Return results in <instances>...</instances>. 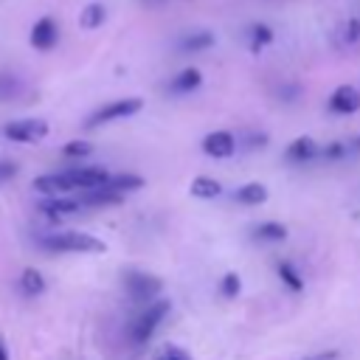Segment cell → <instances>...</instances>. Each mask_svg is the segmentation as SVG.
I'll list each match as a JSON object with an SVG mask.
<instances>
[{"label": "cell", "instance_id": "obj_1", "mask_svg": "<svg viewBox=\"0 0 360 360\" xmlns=\"http://www.w3.org/2000/svg\"><path fill=\"white\" fill-rule=\"evenodd\" d=\"M39 245L51 253H104V242L93 233H82V231H56L39 239Z\"/></svg>", "mask_w": 360, "mask_h": 360}, {"label": "cell", "instance_id": "obj_2", "mask_svg": "<svg viewBox=\"0 0 360 360\" xmlns=\"http://www.w3.org/2000/svg\"><path fill=\"white\" fill-rule=\"evenodd\" d=\"M141 107H143V101H141V98H135V96H129V98H115V101H107L104 107H98L96 112H90V115H87L84 127H87V129H96V127H104V124H112V121L129 118V115L141 112Z\"/></svg>", "mask_w": 360, "mask_h": 360}, {"label": "cell", "instance_id": "obj_3", "mask_svg": "<svg viewBox=\"0 0 360 360\" xmlns=\"http://www.w3.org/2000/svg\"><path fill=\"white\" fill-rule=\"evenodd\" d=\"M124 290L132 301L138 304H152L160 292H163V281L152 273H143V270H127L124 273Z\"/></svg>", "mask_w": 360, "mask_h": 360}, {"label": "cell", "instance_id": "obj_4", "mask_svg": "<svg viewBox=\"0 0 360 360\" xmlns=\"http://www.w3.org/2000/svg\"><path fill=\"white\" fill-rule=\"evenodd\" d=\"M169 309H172V304L169 301H163V298H155L152 304H146V309L138 315V321L132 323V340L135 343H146L152 335H155V329L163 323V318L169 315Z\"/></svg>", "mask_w": 360, "mask_h": 360}, {"label": "cell", "instance_id": "obj_5", "mask_svg": "<svg viewBox=\"0 0 360 360\" xmlns=\"http://www.w3.org/2000/svg\"><path fill=\"white\" fill-rule=\"evenodd\" d=\"M3 135L14 143H37L48 135V121L42 118H17L3 127Z\"/></svg>", "mask_w": 360, "mask_h": 360}, {"label": "cell", "instance_id": "obj_6", "mask_svg": "<svg viewBox=\"0 0 360 360\" xmlns=\"http://www.w3.org/2000/svg\"><path fill=\"white\" fill-rule=\"evenodd\" d=\"M28 42H31V48H37V51H51V48H56V42H59V22H56L51 14L39 17V20L31 25Z\"/></svg>", "mask_w": 360, "mask_h": 360}, {"label": "cell", "instance_id": "obj_7", "mask_svg": "<svg viewBox=\"0 0 360 360\" xmlns=\"http://www.w3.org/2000/svg\"><path fill=\"white\" fill-rule=\"evenodd\" d=\"M202 152H205L208 158H217V160L231 158V155L236 152V138H233V132H228V129H214V132H208V135L202 138Z\"/></svg>", "mask_w": 360, "mask_h": 360}, {"label": "cell", "instance_id": "obj_8", "mask_svg": "<svg viewBox=\"0 0 360 360\" xmlns=\"http://www.w3.org/2000/svg\"><path fill=\"white\" fill-rule=\"evenodd\" d=\"M326 107H329V112H335V115H352V112L360 110V90L352 87V84H340V87L332 90Z\"/></svg>", "mask_w": 360, "mask_h": 360}, {"label": "cell", "instance_id": "obj_9", "mask_svg": "<svg viewBox=\"0 0 360 360\" xmlns=\"http://www.w3.org/2000/svg\"><path fill=\"white\" fill-rule=\"evenodd\" d=\"M70 177V186L79 188V191H90V188H98L110 180V172L101 169V166H79V169H70L65 172Z\"/></svg>", "mask_w": 360, "mask_h": 360}, {"label": "cell", "instance_id": "obj_10", "mask_svg": "<svg viewBox=\"0 0 360 360\" xmlns=\"http://www.w3.org/2000/svg\"><path fill=\"white\" fill-rule=\"evenodd\" d=\"M84 205H82V200L76 197H59V194H45L42 200H39V211L42 214H48V217H68V214H76V211H82Z\"/></svg>", "mask_w": 360, "mask_h": 360}, {"label": "cell", "instance_id": "obj_11", "mask_svg": "<svg viewBox=\"0 0 360 360\" xmlns=\"http://www.w3.org/2000/svg\"><path fill=\"white\" fill-rule=\"evenodd\" d=\"M318 155H321V146H318L315 138H309V135L295 138V141L287 146V152H284V158H287L290 163H309V160H315Z\"/></svg>", "mask_w": 360, "mask_h": 360}, {"label": "cell", "instance_id": "obj_12", "mask_svg": "<svg viewBox=\"0 0 360 360\" xmlns=\"http://www.w3.org/2000/svg\"><path fill=\"white\" fill-rule=\"evenodd\" d=\"M121 191H115L110 183H104V186H98V188H90V191H84L79 200H82V205L84 208H101V205H118L121 202Z\"/></svg>", "mask_w": 360, "mask_h": 360}, {"label": "cell", "instance_id": "obj_13", "mask_svg": "<svg viewBox=\"0 0 360 360\" xmlns=\"http://www.w3.org/2000/svg\"><path fill=\"white\" fill-rule=\"evenodd\" d=\"M200 84H202V73H200V68H183V70L169 82V93H174V96H186V93H194Z\"/></svg>", "mask_w": 360, "mask_h": 360}, {"label": "cell", "instance_id": "obj_14", "mask_svg": "<svg viewBox=\"0 0 360 360\" xmlns=\"http://www.w3.org/2000/svg\"><path fill=\"white\" fill-rule=\"evenodd\" d=\"M34 191H39L42 197L45 194H65V191H73L70 186V177L62 172V174H39L34 180Z\"/></svg>", "mask_w": 360, "mask_h": 360}, {"label": "cell", "instance_id": "obj_15", "mask_svg": "<svg viewBox=\"0 0 360 360\" xmlns=\"http://www.w3.org/2000/svg\"><path fill=\"white\" fill-rule=\"evenodd\" d=\"M214 45V34L211 31H188L177 39V48L183 53H200V51H208Z\"/></svg>", "mask_w": 360, "mask_h": 360}, {"label": "cell", "instance_id": "obj_16", "mask_svg": "<svg viewBox=\"0 0 360 360\" xmlns=\"http://www.w3.org/2000/svg\"><path fill=\"white\" fill-rule=\"evenodd\" d=\"M104 20H107V6H104V3H87V6L79 11V25H82L84 31L101 28Z\"/></svg>", "mask_w": 360, "mask_h": 360}, {"label": "cell", "instance_id": "obj_17", "mask_svg": "<svg viewBox=\"0 0 360 360\" xmlns=\"http://www.w3.org/2000/svg\"><path fill=\"white\" fill-rule=\"evenodd\" d=\"M273 39H276V31H273L267 22H253V25H248V45H250L253 53H259L262 48H267Z\"/></svg>", "mask_w": 360, "mask_h": 360}, {"label": "cell", "instance_id": "obj_18", "mask_svg": "<svg viewBox=\"0 0 360 360\" xmlns=\"http://www.w3.org/2000/svg\"><path fill=\"white\" fill-rule=\"evenodd\" d=\"M233 200L239 205H262L267 200V188L262 183H245V186H239L233 191Z\"/></svg>", "mask_w": 360, "mask_h": 360}, {"label": "cell", "instance_id": "obj_19", "mask_svg": "<svg viewBox=\"0 0 360 360\" xmlns=\"http://www.w3.org/2000/svg\"><path fill=\"white\" fill-rule=\"evenodd\" d=\"M20 290H22L25 295H31V298L42 295V292L48 290V284H45V276H42L39 270H34V267H25V270L20 273Z\"/></svg>", "mask_w": 360, "mask_h": 360}, {"label": "cell", "instance_id": "obj_20", "mask_svg": "<svg viewBox=\"0 0 360 360\" xmlns=\"http://www.w3.org/2000/svg\"><path fill=\"white\" fill-rule=\"evenodd\" d=\"M25 93V82L17 73L3 70L0 73V101H17Z\"/></svg>", "mask_w": 360, "mask_h": 360}, {"label": "cell", "instance_id": "obj_21", "mask_svg": "<svg viewBox=\"0 0 360 360\" xmlns=\"http://www.w3.org/2000/svg\"><path fill=\"white\" fill-rule=\"evenodd\" d=\"M191 197H197V200H214V197H219V191H222V186L214 180V177H205V174H200V177H194L191 180Z\"/></svg>", "mask_w": 360, "mask_h": 360}, {"label": "cell", "instance_id": "obj_22", "mask_svg": "<svg viewBox=\"0 0 360 360\" xmlns=\"http://www.w3.org/2000/svg\"><path fill=\"white\" fill-rule=\"evenodd\" d=\"M253 236L259 242H281V239H287V225H281L276 219H267V222H259L253 228Z\"/></svg>", "mask_w": 360, "mask_h": 360}, {"label": "cell", "instance_id": "obj_23", "mask_svg": "<svg viewBox=\"0 0 360 360\" xmlns=\"http://www.w3.org/2000/svg\"><path fill=\"white\" fill-rule=\"evenodd\" d=\"M107 183H110L115 191H121V194L143 188V177H141V174H129V172H124V174H110Z\"/></svg>", "mask_w": 360, "mask_h": 360}, {"label": "cell", "instance_id": "obj_24", "mask_svg": "<svg viewBox=\"0 0 360 360\" xmlns=\"http://www.w3.org/2000/svg\"><path fill=\"white\" fill-rule=\"evenodd\" d=\"M276 273H278V278H281L292 292H301V290H304V278H301V273L295 270L292 262H278Z\"/></svg>", "mask_w": 360, "mask_h": 360}, {"label": "cell", "instance_id": "obj_25", "mask_svg": "<svg viewBox=\"0 0 360 360\" xmlns=\"http://www.w3.org/2000/svg\"><path fill=\"white\" fill-rule=\"evenodd\" d=\"M335 39H338L340 45H357V42H360V20L352 17V20L340 22L338 31H335Z\"/></svg>", "mask_w": 360, "mask_h": 360}, {"label": "cell", "instance_id": "obj_26", "mask_svg": "<svg viewBox=\"0 0 360 360\" xmlns=\"http://www.w3.org/2000/svg\"><path fill=\"white\" fill-rule=\"evenodd\" d=\"M219 292H222V298H236L242 292V278L236 273H225L219 278Z\"/></svg>", "mask_w": 360, "mask_h": 360}, {"label": "cell", "instance_id": "obj_27", "mask_svg": "<svg viewBox=\"0 0 360 360\" xmlns=\"http://www.w3.org/2000/svg\"><path fill=\"white\" fill-rule=\"evenodd\" d=\"M90 152H93V143H90V141H79V138H76V141H68V143L62 146V155H65V158H87Z\"/></svg>", "mask_w": 360, "mask_h": 360}, {"label": "cell", "instance_id": "obj_28", "mask_svg": "<svg viewBox=\"0 0 360 360\" xmlns=\"http://www.w3.org/2000/svg\"><path fill=\"white\" fill-rule=\"evenodd\" d=\"M318 158H323V160H343V158H349V143L332 141V143H326V146L321 149Z\"/></svg>", "mask_w": 360, "mask_h": 360}, {"label": "cell", "instance_id": "obj_29", "mask_svg": "<svg viewBox=\"0 0 360 360\" xmlns=\"http://www.w3.org/2000/svg\"><path fill=\"white\" fill-rule=\"evenodd\" d=\"M155 360H194V357H191L186 349H180V346H174V343H166L163 349H158Z\"/></svg>", "mask_w": 360, "mask_h": 360}, {"label": "cell", "instance_id": "obj_30", "mask_svg": "<svg viewBox=\"0 0 360 360\" xmlns=\"http://www.w3.org/2000/svg\"><path fill=\"white\" fill-rule=\"evenodd\" d=\"M20 166L14 160H0V183H8L11 177H17Z\"/></svg>", "mask_w": 360, "mask_h": 360}, {"label": "cell", "instance_id": "obj_31", "mask_svg": "<svg viewBox=\"0 0 360 360\" xmlns=\"http://www.w3.org/2000/svg\"><path fill=\"white\" fill-rule=\"evenodd\" d=\"M340 357V352L338 349H329V352H318V354H309V357H304V360H338Z\"/></svg>", "mask_w": 360, "mask_h": 360}, {"label": "cell", "instance_id": "obj_32", "mask_svg": "<svg viewBox=\"0 0 360 360\" xmlns=\"http://www.w3.org/2000/svg\"><path fill=\"white\" fill-rule=\"evenodd\" d=\"M349 155H360V135L349 141Z\"/></svg>", "mask_w": 360, "mask_h": 360}, {"label": "cell", "instance_id": "obj_33", "mask_svg": "<svg viewBox=\"0 0 360 360\" xmlns=\"http://www.w3.org/2000/svg\"><path fill=\"white\" fill-rule=\"evenodd\" d=\"M0 360H8V349H6V343L0 340Z\"/></svg>", "mask_w": 360, "mask_h": 360}, {"label": "cell", "instance_id": "obj_34", "mask_svg": "<svg viewBox=\"0 0 360 360\" xmlns=\"http://www.w3.org/2000/svg\"><path fill=\"white\" fill-rule=\"evenodd\" d=\"M143 3H163V0H143Z\"/></svg>", "mask_w": 360, "mask_h": 360}]
</instances>
